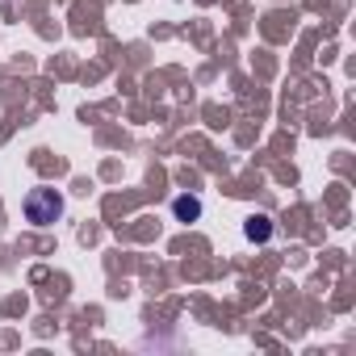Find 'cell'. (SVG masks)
<instances>
[{"instance_id": "cell-1", "label": "cell", "mask_w": 356, "mask_h": 356, "mask_svg": "<svg viewBox=\"0 0 356 356\" xmlns=\"http://www.w3.org/2000/svg\"><path fill=\"white\" fill-rule=\"evenodd\" d=\"M59 214H63V197H59L55 189H34V193L26 197V218H30L34 227H51Z\"/></svg>"}, {"instance_id": "cell-2", "label": "cell", "mask_w": 356, "mask_h": 356, "mask_svg": "<svg viewBox=\"0 0 356 356\" xmlns=\"http://www.w3.org/2000/svg\"><path fill=\"white\" fill-rule=\"evenodd\" d=\"M197 210H202L197 202H185V197L176 202V214H181V218H197Z\"/></svg>"}]
</instances>
